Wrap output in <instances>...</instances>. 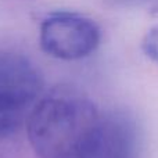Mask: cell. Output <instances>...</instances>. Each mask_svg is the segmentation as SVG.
Here are the masks:
<instances>
[{
	"mask_svg": "<svg viewBox=\"0 0 158 158\" xmlns=\"http://www.w3.org/2000/svg\"><path fill=\"white\" fill-rule=\"evenodd\" d=\"M25 125L39 158H96L104 117L86 96L58 86L39 98Z\"/></svg>",
	"mask_w": 158,
	"mask_h": 158,
	"instance_id": "1",
	"label": "cell"
},
{
	"mask_svg": "<svg viewBox=\"0 0 158 158\" xmlns=\"http://www.w3.org/2000/svg\"><path fill=\"white\" fill-rule=\"evenodd\" d=\"M43 90L40 71L27 57L0 50V137L17 133Z\"/></svg>",
	"mask_w": 158,
	"mask_h": 158,
	"instance_id": "2",
	"label": "cell"
},
{
	"mask_svg": "<svg viewBox=\"0 0 158 158\" xmlns=\"http://www.w3.org/2000/svg\"><path fill=\"white\" fill-rule=\"evenodd\" d=\"M40 47L58 60L74 61L97 50L101 31L93 19L71 11L53 13L40 25Z\"/></svg>",
	"mask_w": 158,
	"mask_h": 158,
	"instance_id": "3",
	"label": "cell"
},
{
	"mask_svg": "<svg viewBox=\"0 0 158 158\" xmlns=\"http://www.w3.org/2000/svg\"><path fill=\"white\" fill-rule=\"evenodd\" d=\"M142 50L146 57L158 67V25L147 31L142 42Z\"/></svg>",
	"mask_w": 158,
	"mask_h": 158,
	"instance_id": "4",
	"label": "cell"
},
{
	"mask_svg": "<svg viewBox=\"0 0 158 158\" xmlns=\"http://www.w3.org/2000/svg\"><path fill=\"white\" fill-rule=\"evenodd\" d=\"M108 4L119 8H137L157 3L158 0H106Z\"/></svg>",
	"mask_w": 158,
	"mask_h": 158,
	"instance_id": "5",
	"label": "cell"
}]
</instances>
